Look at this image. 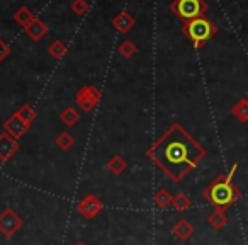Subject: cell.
Segmentation results:
<instances>
[{
	"label": "cell",
	"mask_w": 248,
	"mask_h": 245,
	"mask_svg": "<svg viewBox=\"0 0 248 245\" xmlns=\"http://www.w3.org/2000/svg\"><path fill=\"white\" fill-rule=\"evenodd\" d=\"M16 114H17L19 117H21L22 121H26L28 125H32V121L36 119V111L32 106H29V104H22L21 107H19L17 111H16Z\"/></svg>",
	"instance_id": "21"
},
{
	"label": "cell",
	"mask_w": 248,
	"mask_h": 245,
	"mask_svg": "<svg viewBox=\"0 0 248 245\" xmlns=\"http://www.w3.org/2000/svg\"><path fill=\"white\" fill-rule=\"evenodd\" d=\"M236 170H238V163H234L230 172L224 174V176H217L216 179L202 191V197L211 206H214V210H216V208H219V210H228V208L236 199H240L241 194H243L240 187H236L233 184V176Z\"/></svg>",
	"instance_id": "2"
},
{
	"label": "cell",
	"mask_w": 248,
	"mask_h": 245,
	"mask_svg": "<svg viewBox=\"0 0 248 245\" xmlns=\"http://www.w3.org/2000/svg\"><path fill=\"white\" fill-rule=\"evenodd\" d=\"M24 33L32 39V41H41L46 34H48V26L41 21V19H36L32 24H29L24 29Z\"/></svg>",
	"instance_id": "12"
},
{
	"label": "cell",
	"mask_w": 248,
	"mask_h": 245,
	"mask_svg": "<svg viewBox=\"0 0 248 245\" xmlns=\"http://www.w3.org/2000/svg\"><path fill=\"white\" fill-rule=\"evenodd\" d=\"M231 114H233L240 123H248V99L247 97H241L240 100H236V104L231 107Z\"/></svg>",
	"instance_id": "15"
},
{
	"label": "cell",
	"mask_w": 248,
	"mask_h": 245,
	"mask_svg": "<svg viewBox=\"0 0 248 245\" xmlns=\"http://www.w3.org/2000/svg\"><path fill=\"white\" fill-rule=\"evenodd\" d=\"M170 11L184 22H187L202 17L207 11V4L206 0H173L170 4Z\"/></svg>",
	"instance_id": "4"
},
{
	"label": "cell",
	"mask_w": 248,
	"mask_h": 245,
	"mask_svg": "<svg viewBox=\"0 0 248 245\" xmlns=\"http://www.w3.org/2000/svg\"><path fill=\"white\" fill-rule=\"evenodd\" d=\"M228 221H230V218H228V214H226V210H219V208H216V210L207 216V223H209L214 230H223L228 225Z\"/></svg>",
	"instance_id": "13"
},
{
	"label": "cell",
	"mask_w": 248,
	"mask_h": 245,
	"mask_svg": "<svg viewBox=\"0 0 248 245\" xmlns=\"http://www.w3.org/2000/svg\"><path fill=\"white\" fill-rule=\"evenodd\" d=\"M55 143H56V147H58L60 150H63V152H68V150L75 145V138H73L72 133L63 131L55 138Z\"/></svg>",
	"instance_id": "19"
},
{
	"label": "cell",
	"mask_w": 248,
	"mask_h": 245,
	"mask_svg": "<svg viewBox=\"0 0 248 245\" xmlns=\"http://www.w3.org/2000/svg\"><path fill=\"white\" fill-rule=\"evenodd\" d=\"M104 208V203L95 196V194H87L83 196L82 199L77 203V211L82 218L85 220H93L97 214L102 211Z\"/></svg>",
	"instance_id": "7"
},
{
	"label": "cell",
	"mask_w": 248,
	"mask_h": 245,
	"mask_svg": "<svg viewBox=\"0 0 248 245\" xmlns=\"http://www.w3.org/2000/svg\"><path fill=\"white\" fill-rule=\"evenodd\" d=\"M70 7H72L73 14L83 16V14H87V11H89V2H87V0H73Z\"/></svg>",
	"instance_id": "24"
},
{
	"label": "cell",
	"mask_w": 248,
	"mask_h": 245,
	"mask_svg": "<svg viewBox=\"0 0 248 245\" xmlns=\"http://www.w3.org/2000/svg\"><path fill=\"white\" fill-rule=\"evenodd\" d=\"M172 199H173V196L165 187H160L155 193V196H153V201H155L156 208H160V210H167V208L172 206Z\"/></svg>",
	"instance_id": "18"
},
{
	"label": "cell",
	"mask_w": 248,
	"mask_h": 245,
	"mask_svg": "<svg viewBox=\"0 0 248 245\" xmlns=\"http://www.w3.org/2000/svg\"><path fill=\"white\" fill-rule=\"evenodd\" d=\"M19 152V140L12 138L9 133H0V162H9Z\"/></svg>",
	"instance_id": "9"
},
{
	"label": "cell",
	"mask_w": 248,
	"mask_h": 245,
	"mask_svg": "<svg viewBox=\"0 0 248 245\" xmlns=\"http://www.w3.org/2000/svg\"><path fill=\"white\" fill-rule=\"evenodd\" d=\"M24 225V220L12 208H5L0 213V233L5 238H12Z\"/></svg>",
	"instance_id": "5"
},
{
	"label": "cell",
	"mask_w": 248,
	"mask_h": 245,
	"mask_svg": "<svg viewBox=\"0 0 248 245\" xmlns=\"http://www.w3.org/2000/svg\"><path fill=\"white\" fill-rule=\"evenodd\" d=\"M75 102L83 113H90L93 111L100 102V90L93 85H83L82 89L77 92Z\"/></svg>",
	"instance_id": "6"
},
{
	"label": "cell",
	"mask_w": 248,
	"mask_h": 245,
	"mask_svg": "<svg viewBox=\"0 0 248 245\" xmlns=\"http://www.w3.org/2000/svg\"><path fill=\"white\" fill-rule=\"evenodd\" d=\"M136 53H138V48H136V45L131 41V39H124V41L119 45V55L124 56V58H131V56H135Z\"/></svg>",
	"instance_id": "22"
},
{
	"label": "cell",
	"mask_w": 248,
	"mask_h": 245,
	"mask_svg": "<svg viewBox=\"0 0 248 245\" xmlns=\"http://www.w3.org/2000/svg\"><path fill=\"white\" fill-rule=\"evenodd\" d=\"M194 231H196V230H194L192 223H190L189 220H186V218H180V220L172 227L173 237H175L177 240H180V242H187L194 235Z\"/></svg>",
	"instance_id": "11"
},
{
	"label": "cell",
	"mask_w": 248,
	"mask_h": 245,
	"mask_svg": "<svg viewBox=\"0 0 248 245\" xmlns=\"http://www.w3.org/2000/svg\"><path fill=\"white\" fill-rule=\"evenodd\" d=\"M247 184H248V180H247Z\"/></svg>",
	"instance_id": "27"
},
{
	"label": "cell",
	"mask_w": 248,
	"mask_h": 245,
	"mask_svg": "<svg viewBox=\"0 0 248 245\" xmlns=\"http://www.w3.org/2000/svg\"><path fill=\"white\" fill-rule=\"evenodd\" d=\"M182 33L189 38L194 48L199 49L202 46H206L217 34V26L211 19H207L206 16H202V17L184 22Z\"/></svg>",
	"instance_id": "3"
},
{
	"label": "cell",
	"mask_w": 248,
	"mask_h": 245,
	"mask_svg": "<svg viewBox=\"0 0 248 245\" xmlns=\"http://www.w3.org/2000/svg\"><path fill=\"white\" fill-rule=\"evenodd\" d=\"M48 51L55 60H62L63 56L66 55V46H65V43H63V41H53L51 45H49Z\"/></svg>",
	"instance_id": "23"
},
{
	"label": "cell",
	"mask_w": 248,
	"mask_h": 245,
	"mask_svg": "<svg viewBox=\"0 0 248 245\" xmlns=\"http://www.w3.org/2000/svg\"><path fill=\"white\" fill-rule=\"evenodd\" d=\"M112 26L121 33V34H128V33L136 26V21L128 11H121L119 14L112 19Z\"/></svg>",
	"instance_id": "10"
},
{
	"label": "cell",
	"mask_w": 248,
	"mask_h": 245,
	"mask_svg": "<svg viewBox=\"0 0 248 245\" xmlns=\"http://www.w3.org/2000/svg\"><path fill=\"white\" fill-rule=\"evenodd\" d=\"M29 128H31V125H28L26 121H22L16 113L12 114L11 117H7V121L4 123V131L9 133V135L16 140L26 136V133L29 131Z\"/></svg>",
	"instance_id": "8"
},
{
	"label": "cell",
	"mask_w": 248,
	"mask_h": 245,
	"mask_svg": "<svg viewBox=\"0 0 248 245\" xmlns=\"http://www.w3.org/2000/svg\"><path fill=\"white\" fill-rule=\"evenodd\" d=\"M73 245H85V242H82V240H77V242H75V244H73Z\"/></svg>",
	"instance_id": "26"
},
{
	"label": "cell",
	"mask_w": 248,
	"mask_h": 245,
	"mask_svg": "<svg viewBox=\"0 0 248 245\" xmlns=\"http://www.w3.org/2000/svg\"><path fill=\"white\" fill-rule=\"evenodd\" d=\"M206 155V148L180 123H172L146 150V157L173 184L182 182Z\"/></svg>",
	"instance_id": "1"
},
{
	"label": "cell",
	"mask_w": 248,
	"mask_h": 245,
	"mask_svg": "<svg viewBox=\"0 0 248 245\" xmlns=\"http://www.w3.org/2000/svg\"><path fill=\"white\" fill-rule=\"evenodd\" d=\"M106 167L110 174H114V176H121L124 170L128 169V162H126L121 155H114L109 159V162H107Z\"/></svg>",
	"instance_id": "16"
},
{
	"label": "cell",
	"mask_w": 248,
	"mask_h": 245,
	"mask_svg": "<svg viewBox=\"0 0 248 245\" xmlns=\"http://www.w3.org/2000/svg\"><path fill=\"white\" fill-rule=\"evenodd\" d=\"M9 55H11V48H9V45L4 41V39L0 38V63L4 62Z\"/></svg>",
	"instance_id": "25"
},
{
	"label": "cell",
	"mask_w": 248,
	"mask_h": 245,
	"mask_svg": "<svg viewBox=\"0 0 248 245\" xmlns=\"http://www.w3.org/2000/svg\"><path fill=\"white\" fill-rule=\"evenodd\" d=\"M60 121H62L66 128H72V126H75L80 121V113L75 107H66V109H63L62 114H60Z\"/></svg>",
	"instance_id": "17"
},
{
	"label": "cell",
	"mask_w": 248,
	"mask_h": 245,
	"mask_svg": "<svg viewBox=\"0 0 248 245\" xmlns=\"http://www.w3.org/2000/svg\"><path fill=\"white\" fill-rule=\"evenodd\" d=\"M190 204H192V201H190V197L187 196L186 193H179V194H175L173 196V199H172V208L175 211H187L190 208Z\"/></svg>",
	"instance_id": "20"
},
{
	"label": "cell",
	"mask_w": 248,
	"mask_h": 245,
	"mask_svg": "<svg viewBox=\"0 0 248 245\" xmlns=\"http://www.w3.org/2000/svg\"><path fill=\"white\" fill-rule=\"evenodd\" d=\"M36 14L31 11V9H28V7H21V9H17L16 11V14H14V21L17 22L19 26H22V28H28L29 24H32V22L36 21Z\"/></svg>",
	"instance_id": "14"
}]
</instances>
